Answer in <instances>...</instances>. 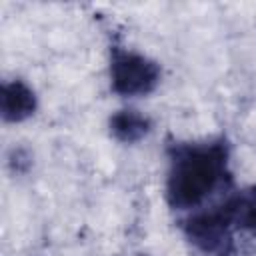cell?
Masks as SVG:
<instances>
[{
  "label": "cell",
  "mask_w": 256,
  "mask_h": 256,
  "mask_svg": "<svg viewBox=\"0 0 256 256\" xmlns=\"http://www.w3.org/2000/svg\"><path fill=\"white\" fill-rule=\"evenodd\" d=\"M232 222H236L240 228L256 234V186L244 190L234 200L228 202Z\"/></svg>",
  "instance_id": "6"
},
{
  "label": "cell",
  "mask_w": 256,
  "mask_h": 256,
  "mask_svg": "<svg viewBox=\"0 0 256 256\" xmlns=\"http://www.w3.org/2000/svg\"><path fill=\"white\" fill-rule=\"evenodd\" d=\"M150 130V120L138 110H118L110 118V132L116 140L132 144L144 138Z\"/></svg>",
  "instance_id": "5"
},
{
  "label": "cell",
  "mask_w": 256,
  "mask_h": 256,
  "mask_svg": "<svg viewBox=\"0 0 256 256\" xmlns=\"http://www.w3.org/2000/svg\"><path fill=\"white\" fill-rule=\"evenodd\" d=\"M232 224L230 206H218L208 212H198L186 222V234L188 238L202 250H216L224 236L228 226Z\"/></svg>",
  "instance_id": "3"
},
{
  "label": "cell",
  "mask_w": 256,
  "mask_h": 256,
  "mask_svg": "<svg viewBox=\"0 0 256 256\" xmlns=\"http://www.w3.org/2000/svg\"><path fill=\"white\" fill-rule=\"evenodd\" d=\"M226 152L218 144L184 148L168 174V202L178 210L200 206L220 184Z\"/></svg>",
  "instance_id": "1"
},
{
  "label": "cell",
  "mask_w": 256,
  "mask_h": 256,
  "mask_svg": "<svg viewBox=\"0 0 256 256\" xmlns=\"http://www.w3.org/2000/svg\"><path fill=\"white\" fill-rule=\"evenodd\" d=\"M36 110V96L30 86L22 80H12L2 86L0 92V112L6 122L26 120Z\"/></svg>",
  "instance_id": "4"
},
{
  "label": "cell",
  "mask_w": 256,
  "mask_h": 256,
  "mask_svg": "<svg viewBox=\"0 0 256 256\" xmlns=\"http://www.w3.org/2000/svg\"><path fill=\"white\" fill-rule=\"evenodd\" d=\"M110 78L114 92L122 96H144L156 88L160 80V68L154 60L142 54L116 50L112 54Z\"/></svg>",
  "instance_id": "2"
}]
</instances>
